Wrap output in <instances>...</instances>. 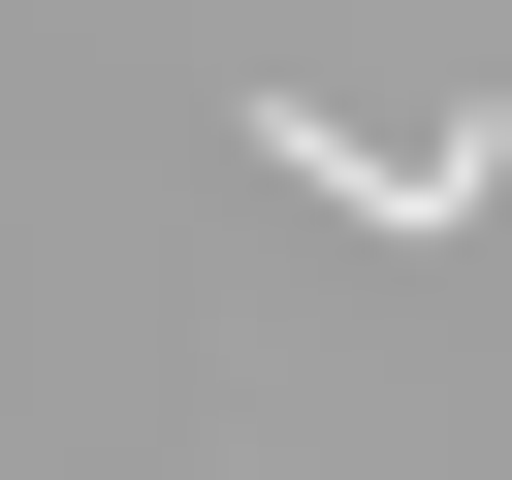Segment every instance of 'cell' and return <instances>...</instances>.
Instances as JSON below:
<instances>
[{
  "label": "cell",
  "mask_w": 512,
  "mask_h": 480,
  "mask_svg": "<svg viewBox=\"0 0 512 480\" xmlns=\"http://www.w3.org/2000/svg\"><path fill=\"white\" fill-rule=\"evenodd\" d=\"M256 160H288L320 224H480V192H512V128H320V96H256Z\"/></svg>",
  "instance_id": "obj_1"
}]
</instances>
